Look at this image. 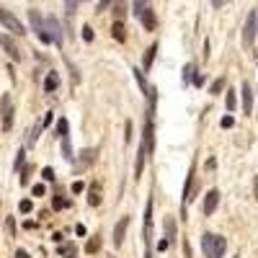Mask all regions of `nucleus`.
<instances>
[{"label":"nucleus","instance_id":"f257e3e1","mask_svg":"<svg viewBox=\"0 0 258 258\" xmlns=\"http://www.w3.org/2000/svg\"><path fill=\"white\" fill-rule=\"evenodd\" d=\"M202 250L207 258H222L227 250V240L222 235H214V232H204L202 235Z\"/></svg>","mask_w":258,"mask_h":258},{"label":"nucleus","instance_id":"f03ea898","mask_svg":"<svg viewBox=\"0 0 258 258\" xmlns=\"http://www.w3.org/2000/svg\"><path fill=\"white\" fill-rule=\"evenodd\" d=\"M135 16L140 18V24L145 26V31H155V13L150 8V0H135Z\"/></svg>","mask_w":258,"mask_h":258},{"label":"nucleus","instance_id":"7ed1b4c3","mask_svg":"<svg viewBox=\"0 0 258 258\" xmlns=\"http://www.w3.org/2000/svg\"><path fill=\"white\" fill-rule=\"evenodd\" d=\"M255 36H258V13L250 11L248 18H245V26H243V47H245V49L253 47Z\"/></svg>","mask_w":258,"mask_h":258},{"label":"nucleus","instance_id":"20e7f679","mask_svg":"<svg viewBox=\"0 0 258 258\" xmlns=\"http://www.w3.org/2000/svg\"><path fill=\"white\" fill-rule=\"evenodd\" d=\"M0 24H3L11 34H16V36H24L26 34V29H24V24L11 13V11H6V8H0Z\"/></svg>","mask_w":258,"mask_h":258},{"label":"nucleus","instance_id":"39448f33","mask_svg":"<svg viewBox=\"0 0 258 258\" xmlns=\"http://www.w3.org/2000/svg\"><path fill=\"white\" fill-rule=\"evenodd\" d=\"M29 21H31V29L36 31V36L44 41V44H49L52 41V36L47 34V29H44V18L39 16V11H29Z\"/></svg>","mask_w":258,"mask_h":258},{"label":"nucleus","instance_id":"423d86ee","mask_svg":"<svg viewBox=\"0 0 258 258\" xmlns=\"http://www.w3.org/2000/svg\"><path fill=\"white\" fill-rule=\"evenodd\" d=\"M0 116H3V129L8 132V129L13 126V101H11L8 93L0 98Z\"/></svg>","mask_w":258,"mask_h":258},{"label":"nucleus","instance_id":"0eeeda50","mask_svg":"<svg viewBox=\"0 0 258 258\" xmlns=\"http://www.w3.org/2000/svg\"><path fill=\"white\" fill-rule=\"evenodd\" d=\"M44 29H47V34L52 36L54 44H57V47H62V26H59V21H57L54 16L44 18Z\"/></svg>","mask_w":258,"mask_h":258},{"label":"nucleus","instance_id":"6e6552de","mask_svg":"<svg viewBox=\"0 0 258 258\" xmlns=\"http://www.w3.org/2000/svg\"><path fill=\"white\" fill-rule=\"evenodd\" d=\"M132 73H135V80H137V85H140V91L147 96V101H150V103H155V88L145 80V73H142V70H137V68H135Z\"/></svg>","mask_w":258,"mask_h":258},{"label":"nucleus","instance_id":"1a4fd4ad","mask_svg":"<svg viewBox=\"0 0 258 258\" xmlns=\"http://www.w3.org/2000/svg\"><path fill=\"white\" fill-rule=\"evenodd\" d=\"M0 47L6 49V54H8L13 62H21V52H18V47L13 44V39H11V36H6V34L0 36Z\"/></svg>","mask_w":258,"mask_h":258},{"label":"nucleus","instance_id":"9d476101","mask_svg":"<svg viewBox=\"0 0 258 258\" xmlns=\"http://www.w3.org/2000/svg\"><path fill=\"white\" fill-rule=\"evenodd\" d=\"M217 202H220V191L212 188V191L207 194V199H204V214H207V217H212V214H214V209H217Z\"/></svg>","mask_w":258,"mask_h":258},{"label":"nucleus","instance_id":"9b49d317","mask_svg":"<svg viewBox=\"0 0 258 258\" xmlns=\"http://www.w3.org/2000/svg\"><path fill=\"white\" fill-rule=\"evenodd\" d=\"M243 114L250 116L253 114V91H250V83H243Z\"/></svg>","mask_w":258,"mask_h":258},{"label":"nucleus","instance_id":"f8f14e48","mask_svg":"<svg viewBox=\"0 0 258 258\" xmlns=\"http://www.w3.org/2000/svg\"><path fill=\"white\" fill-rule=\"evenodd\" d=\"M126 227H129V217H121L119 220V225L114 227V245L119 248L121 243H124V235H126Z\"/></svg>","mask_w":258,"mask_h":258},{"label":"nucleus","instance_id":"ddd939ff","mask_svg":"<svg viewBox=\"0 0 258 258\" xmlns=\"http://www.w3.org/2000/svg\"><path fill=\"white\" fill-rule=\"evenodd\" d=\"M145 158H147V147H145V142L137 147V160H135V176L140 178L142 176V168H145Z\"/></svg>","mask_w":258,"mask_h":258},{"label":"nucleus","instance_id":"4468645a","mask_svg":"<svg viewBox=\"0 0 258 258\" xmlns=\"http://www.w3.org/2000/svg\"><path fill=\"white\" fill-rule=\"evenodd\" d=\"M111 36H114L116 41H124V39H126V29H124V24H121V18H116V21H114V26H111Z\"/></svg>","mask_w":258,"mask_h":258},{"label":"nucleus","instance_id":"2eb2a0df","mask_svg":"<svg viewBox=\"0 0 258 258\" xmlns=\"http://www.w3.org/2000/svg\"><path fill=\"white\" fill-rule=\"evenodd\" d=\"M88 204H91V207H98V204H101V186H98V183H93V186L88 188Z\"/></svg>","mask_w":258,"mask_h":258},{"label":"nucleus","instance_id":"dca6fc26","mask_svg":"<svg viewBox=\"0 0 258 258\" xmlns=\"http://www.w3.org/2000/svg\"><path fill=\"white\" fill-rule=\"evenodd\" d=\"M57 88H59V75H57V73H49L47 80H44V91L52 93V91H57Z\"/></svg>","mask_w":258,"mask_h":258},{"label":"nucleus","instance_id":"f3484780","mask_svg":"<svg viewBox=\"0 0 258 258\" xmlns=\"http://www.w3.org/2000/svg\"><path fill=\"white\" fill-rule=\"evenodd\" d=\"M150 227H153V202L145 207V235H150Z\"/></svg>","mask_w":258,"mask_h":258},{"label":"nucleus","instance_id":"a211bd4d","mask_svg":"<svg viewBox=\"0 0 258 258\" xmlns=\"http://www.w3.org/2000/svg\"><path fill=\"white\" fill-rule=\"evenodd\" d=\"M155 52H158V44H153V47H150L147 52H145V70H150V68H153V59H155Z\"/></svg>","mask_w":258,"mask_h":258},{"label":"nucleus","instance_id":"6ab92c4d","mask_svg":"<svg viewBox=\"0 0 258 258\" xmlns=\"http://www.w3.org/2000/svg\"><path fill=\"white\" fill-rule=\"evenodd\" d=\"M173 235H176V222L173 217H165V240H173Z\"/></svg>","mask_w":258,"mask_h":258},{"label":"nucleus","instance_id":"aec40b11","mask_svg":"<svg viewBox=\"0 0 258 258\" xmlns=\"http://www.w3.org/2000/svg\"><path fill=\"white\" fill-rule=\"evenodd\" d=\"M62 155H64V160H73V147H70V135H68V137H62Z\"/></svg>","mask_w":258,"mask_h":258},{"label":"nucleus","instance_id":"412c9836","mask_svg":"<svg viewBox=\"0 0 258 258\" xmlns=\"http://www.w3.org/2000/svg\"><path fill=\"white\" fill-rule=\"evenodd\" d=\"M68 129H70L68 119H59V121H57V137H59V140H62V137H68Z\"/></svg>","mask_w":258,"mask_h":258},{"label":"nucleus","instance_id":"4be33fe9","mask_svg":"<svg viewBox=\"0 0 258 258\" xmlns=\"http://www.w3.org/2000/svg\"><path fill=\"white\" fill-rule=\"evenodd\" d=\"M222 88H225V78H217V80L212 83V88H209V93H214V96H217V93H220Z\"/></svg>","mask_w":258,"mask_h":258},{"label":"nucleus","instance_id":"5701e85b","mask_svg":"<svg viewBox=\"0 0 258 258\" xmlns=\"http://www.w3.org/2000/svg\"><path fill=\"white\" fill-rule=\"evenodd\" d=\"M80 3H83V0H64V11H68V13H75Z\"/></svg>","mask_w":258,"mask_h":258},{"label":"nucleus","instance_id":"b1692460","mask_svg":"<svg viewBox=\"0 0 258 258\" xmlns=\"http://www.w3.org/2000/svg\"><path fill=\"white\" fill-rule=\"evenodd\" d=\"M191 83L197 85V88H202V85H204V75H202V73H197V70H194V73H191Z\"/></svg>","mask_w":258,"mask_h":258},{"label":"nucleus","instance_id":"393cba45","mask_svg":"<svg viewBox=\"0 0 258 258\" xmlns=\"http://www.w3.org/2000/svg\"><path fill=\"white\" fill-rule=\"evenodd\" d=\"M225 106H227V111H235V93L230 91L227 98H225Z\"/></svg>","mask_w":258,"mask_h":258},{"label":"nucleus","instance_id":"a878e982","mask_svg":"<svg viewBox=\"0 0 258 258\" xmlns=\"http://www.w3.org/2000/svg\"><path fill=\"white\" fill-rule=\"evenodd\" d=\"M101 248V240L98 238H93V240H88V248H85V250H88V253H96Z\"/></svg>","mask_w":258,"mask_h":258},{"label":"nucleus","instance_id":"bb28decb","mask_svg":"<svg viewBox=\"0 0 258 258\" xmlns=\"http://www.w3.org/2000/svg\"><path fill=\"white\" fill-rule=\"evenodd\" d=\"M191 73H194V64H186L183 68V83H191Z\"/></svg>","mask_w":258,"mask_h":258},{"label":"nucleus","instance_id":"cd10ccee","mask_svg":"<svg viewBox=\"0 0 258 258\" xmlns=\"http://www.w3.org/2000/svg\"><path fill=\"white\" fill-rule=\"evenodd\" d=\"M83 39L85 41H93V29L91 26H83Z\"/></svg>","mask_w":258,"mask_h":258},{"label":"nucleus","instance_id":"c85d7f7f","mask_svg":"<svg viewBox=\"0 0 258 258\" xmlns=\"http://www.w3.org/2000/svg\"><path fill=\"white\" fill-rule=\"evenodd\" d=\"M18 209L24 212V214H29V212H31V202H29V199H24V202L18 204Z\"/></svg>","mask_w":258,"mask_h":258},{"label":"nucleus","instance_id":"c756f323","mask_svg":"<svg viewBox=\"0 0 258 258\" xmlns=\"http://www.w3.org/2000/svg\"><path fill=\"white\" fill-rule=\"evenodd\" d=\"M41 176H44V181H54V170L52 168H44V173H41Z\"/></svg>","mask_w":258,"mask_h":258},{"label":"nucleus","instance_id":"7c9ffc66","mask_svg":"<svg viewBox=\"0 0 258 258\" xmlns=\"http://www.w3.org/2000/svg\"><path fill=\"white\" fill-rule=\"evenodd\" d=\"M34 197H44V186H41V183L34 186Z\"/></svg>","mask_w":258,"mask_h":258},{"label":"nucleus","instance_id":"2f4dec72","mask_svg":"<svg viewBox=\"0 0 258 258\" xmlns=\"http://www.w3.org/2000/svg\"><path fill=\"white\" fill-rule=\"evenodd\" d=\"M126 142H132V121H126Z\"/></svg>","mask_w":258,"mask_h":258},{"label":"nucleus","instance_id":"473e14b6","mask_svg":"<svg viewBox=\"0 0 258 258\" xmlns=\"http://www.w3.org/2000/svg\"><path fill=\"white\" fill-rule=\"evenodd\" d=\"M227 3H230V0H212L214 8H222V6H227Z\"/></svg>","mask_w":258,"mask_h":258},{"label":"nucleus","instance_id":"72a5a7b5","mask_svg":"<svg viewBox=\"0 0 258 258\" xmlns=\"http://www.w3.org/2000/svg\"><path fill=\"white\" fill-rule=\"evenodd\" d=\"M232 124H235V121H232V116H225V119H222V126H225V129H230Z\"/></svg>","mask_w":258,"mask_h":258},{"label":"nucleus","instance_id":"f704fd0d","mask_svg":"<svg viewBox=\"0 0 258 258\" xmlns=\"http://www.w3.org/2000/svg\"><path fill=\"white\" fill-rule=\"evenodd\" d=\"M21 165H24V150H21L18 158H16V168H21Z\"/></svg>","mask_w":258,"mask_h":258},{"label":"nucleus","instance_id":"c9c22d12","mask_svg":"<svg viewBox=\"0 0 258 258\" xmlns=\"http://www.w3.org/2000/svg\"><path fill=\"white\" fill-rule=\"evenodd\" d=\"M62 207H68V202H64V199H54V209H62Z\"/></svg>","mask_w":258,"mask_h":258},{"label":"nucleus","instance_id":"e433bc0d","mask_svg":"<svg viewBox=\"0 0 258 258\" xmlns=\"http://www.w3.org/2000/svg\"><path fill=\"white\" fill-rule=\"evenodd\" d=\"M49 124H52V111H49V114L44 116V121H41V126H49Z\"/></svg>","mask_w":258,"mask_h":258},{"label":"nucleus","instance_id":"4c0bfd02","mask_svg":"<svg viewBox=\"0 0 258 258\" xmlns=\"http://www.w3.org/2000/svg\"><path fill=\"white\" fill-rule=\"evenodd\" d=\"M83 188H85V186H83L80 181H75V183H73V191H75V194H78V191H83Z\"/></svg>","mask_w":258,"mask_h":258},{"label":"nucleus","instance_id":"58836bf2","mask_svg":"<svg viewBox=\"0 0 258 258\" xmlns=\"http://www.w3.org/2000/svg\"><path fill=\"white\" fill-rule=\"evenodd\" d=\"M109 3H111V0H101V3H98V11H103V8H109Z\"/></svg>","mask_w":258,"mask_h":258},{"label":"nucleus","instance_id":"ea45409f","mask_svg":"<svg viewBox=\"0 0 258 258\" xmlns=\"http://www.w3.org/2000/svg\"><path fill=\"white\" fill-rule=\"evenodd\" d=\"M16 258H31V255H29L26 250H18V253H16Z\"/></svg>","mask_w":258,"mask_h":258},{"label":"nucleus","instance_id":"a19ab883","mask_svg":"<svg viewBox=\"0 0 258 258\" xmlns=\"http://www.w3.org/2000/svg\"><path fill=\"white\" fill-rule=\"evenodd\" d=\"M253 194H255V199H258V178L253 181Z\"/></svg>","mask_w":258,"mask_h":258},{"label":"nucleus","instance_id":"79ce46f5","mask_svg":"<svg viewBox=\"0 0 258 258\" xmlns=\"http://www.w3.org/2000/svg\"><path fill=\"white\" fill-rule=\"evenodd\" d=\"M238 258H240V255H238Z\"/></svg>","mask_w":258,"mask_h":258}]
</instances>
